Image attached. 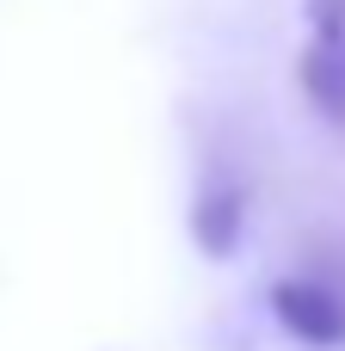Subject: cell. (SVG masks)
Segmentation results:
<instances>
[{
  "mask_svg": "<svg viewBox=\"0 0 345 351\" xmlns=\"http://www.w3.org/2000/svg\"><path fill=\"white\" fill-rule=\"evenodd\" d=\"M309 31H315L321 43L345 37V0H309Z\"/></svg>",
  "mask_w": 345,
  "mask_h": 351,
  "instance_id": "obj_4",
  "label": "cell"
},
{
  "mask_svg": "<svg viewBox=\"0 0 345 351\" xmlns=\"http://www.w3.org/2000/svg\"><path fill=\"white\" fill-rule=\"evenodd\" d=\"M247 234V185L241 179H216L198 191L191 204V241L210 253V259H228Z\"/></svg>",
  "mask_w": 345,
  "mask_h": 351,
  "instance_id": "obj_2",
  "label": "cell"
},
{
  "mask_svg": "<svg viewBox=\"0 0 345 351\" xmlns=\"http://www.w3.org/2000/svg\"><path fill=\"white\" fill-rule=\"evenodd\" d=\"M296 80H302L309 105H315L333 130H345V37H333V43L309 37V49H302V62H296Z\"/></svg>",
  "mask_w": 345,
  "mask_h": 351,
  "instance_id": "obj_3",
  "label": "cell"
},
{
  "mask_svg": "<svg viewBox=\"0 0 345 351\" xmlns=\"http://www.w3.org/2000/svg\"><path fill=\"white\" fill-rule=\"evenodd\" d=\"M272 315L290 339L315 351L345 346V290L327 278H278L272 284Z\"/></svg>",
  "mask_w": 345,
  "mask_h": 351,
  "instance_id": "obj_1",
  "label": "cell"
}]
</instances>
